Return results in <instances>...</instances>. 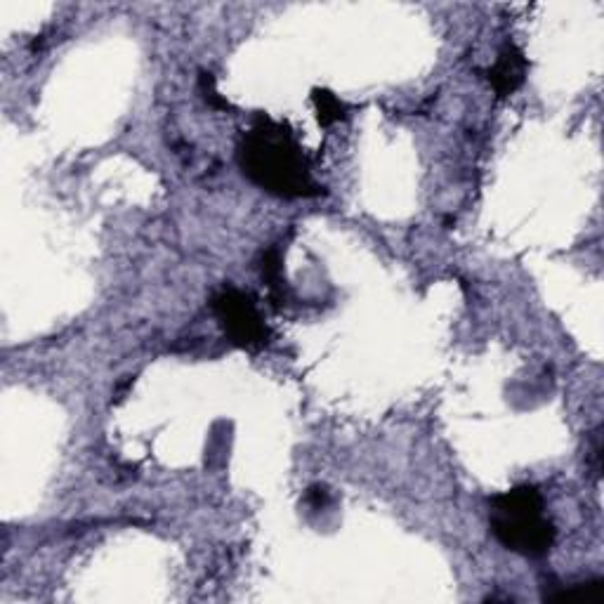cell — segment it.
Wrapping results in <instances>:
<instances>
[{
	"mask_svg": "<svg viewBox=\"0 0 604 604\" xmlns=\"http://www.w3.org/2000/svg\"><path fill=\"white\" fill-rule=\"evenodd\" d=\"M239 168L262 192L279 199H314L326 194L314 180L310 159L286 123L267 114L253 118V126L239 142Z\"/></svg>",
	"mask_w": 604,
	"mask_h": 604,
	"instance_id": "obj_1",
	"label": "cell"
},
{
	"mask_svg": "<svg viewBox=\"0 0 604 604\" xmlns=\"http://www.w3.org/2000/svg\"><path fill=\"white\" fill-rule=\"evenodd\" d=\"M489 529L503 548L531 560L546 557L557 538L546 501L531 484H520L489 498Z\"/></svg>",
	"mask_w": 604,
	"mask_h": 604,
	"instance_id": "obj_2",
	"label": "cell"
},
{
	"mask_svg": "<svg viewBox=\"0 0 604 604\" xmlns=\"http://www.w3.org/2000/svg\"><path fill=\"white\" fill-rule=\"evenodd\" d=\"M210 307L229 343L244 347V350H262L269 343L265 319L248 293L225 286L210 298Z\"/></svg>",
	"mask_w": 604,
	"mask_h": 604,
	"instance_id": "obj_3",
	"label": "cell"
},
{
	"mask_svg": "<svg viewBox=\"0 0 604 604\" xmlns=\"http://www.w3.org/2000/svg\"><path fill=\"white\" fill-rule=\"evenodd\" d=\"M527 69L529 62L524 52L515 43H505L501 52H498L494 67L487 71V78L498 97H508L524 83Z\"/></svg>",
	"mask_w": 604,
	"mask_h": 604,
	"instance_id": "obj_4",
	"label": "cell"
},
{
	"mask_svg": "<svg viewBox=\"0 0 604 604\" xmlns=\"http://www.w3.org/2000/svg\"><path fill=\"white\" fill-rule=\"evenodd\" d=\"M260 272L269 288V298L274 300V305H281V302L286 300V281H284V265H281L279 248H267V251L262 253Z\"/></svg>",
	"mask_w": 604,
	"mask_h": 604,
	"instance_id": "obj_5",
	"label": "cell"
},
{
	"mask_svg": "<svg viewBox=\"0 0 604 604\" xmlns=\"http://www.w3.org/2000/svg\"><path fill=\"white\" fill-rule=\"evenodd\" d=\"M312 100H314V107H317L321 126H333V123H340L347 116L345 104L333 93H328V90H314Z\"/></svg>",
	"mask_w": 604,
	"mask_h": 604,
	"instance_id": "obj_6",
	"label": "cell"
},
{
	"mask_svg": "<svg viewBox=\"0 0 604 604\" xmlns=\"http://www.w3.org/2000/svg\"><path fill=\"white\" fill-rule=\"evenodd\" d=\"M201 93H203V97H206V102L210 104V107H215V109H229V102H227V100H222L218 90H215L213 76L206 74V71H203V74H201Z\"/></svg>",
	"mask_w": 604,
	"mask_h": 604,
	"instance_id": "obj_7",
	"label": "cell"
},
{
	"mask_svg": "<svg viewBox=\"0 0 604 604\" xmlns=\"http://www.w3.org/2000/svg\"><path fill=\"white\" fill-rule=\"evenodd\" d=\"M305 498L314 510H319V508H326L328 501H331V494H328V489L321 487V484H314V487L307 489Z\"/></svg>",
	"mask_w": 604,
	"mask_h": 604,
	"instance_id": "obj_8",
	"label": "cell"
}]
</instances>
